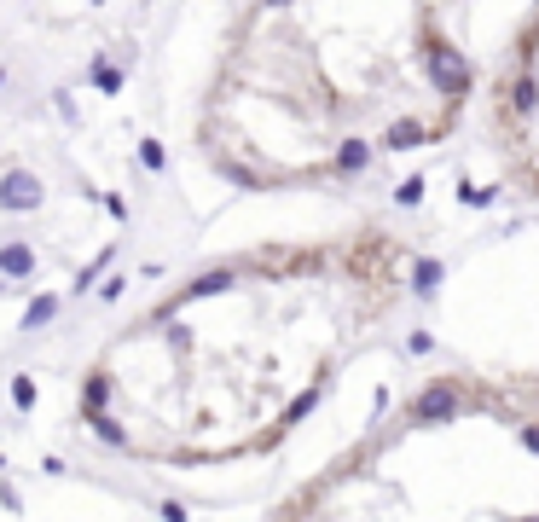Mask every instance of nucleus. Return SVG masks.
I'll use <instances>...</instances> for the list:
<instances>
[{"label": "nucleus", "instance_id": "obj_1", "mask_svg": "<svg viewBox=\"0 0 539 522\" xmlns=\"http://www.w3.org/2000/svg\"><path fill=\"white\" fill-rule=\"evenodd\" d=\"M430 279L435 261L377 220L220 256L87 366L82 424L174 470L267 458Z\"/></svg>", "mask_w": 539, "mask_h": 522}, {"label": "nucleus", "instance_id": "obj_2", "mask_svg": "<svg viewBox=\"0 0 539 522\" xmlns=\"http://www.w3.org/2000/svg\"><path fill=\"white\" fill-rule=\"evenodd\" d=\"M464 12L470 0H256L215 82V105L244 99L256 122L209 146L215 169L273 192L441 146L475 99Z\"/></svg>", "mask_w": 539, "mask_h": 522}, {"label": "nucleus", "instance_id": "obj_5", "mask_svg": "<svg viewBox=\"0 0 539 522\" xmlns=\"http://www.w3.org/2000/svg\"><path fill=\"white\" fill-rule=\"evenodd\" d=\"M36 198H41V192H36V180H29V174H12V180L0 186V203H6V210H29Z\"/></svg>", "mask_w": 539, "mask_h": 522}, {"label": "nucleus", "instance_id": "obj_3", "mask_svg": "<svg viewBox=\"0 0 539 522\" xmlns=\"http://www.w3.org/2000/svg\"><path fill=\"white\" fill-rule=\"evenodd\" d=\"M267 522H539V372H430Z\"/></svg>", "mask_w": 539, "mask_h": 522}, {"label": "nucleus", "instance_id": "obj_4", "mask_svg": "<svg viewBox=\"0 0 539 522\" xmlns=\"http://www.w3.org/2000/svg\"><path fill=\"white\" fill-rule=\"evenodd\" d=\"M482 122H487V146L504 163V180L539 203V0L504 46V65L487 87Z\"/></svg>", "mask_w": 539, "mask_h": 522}]
</instances>
